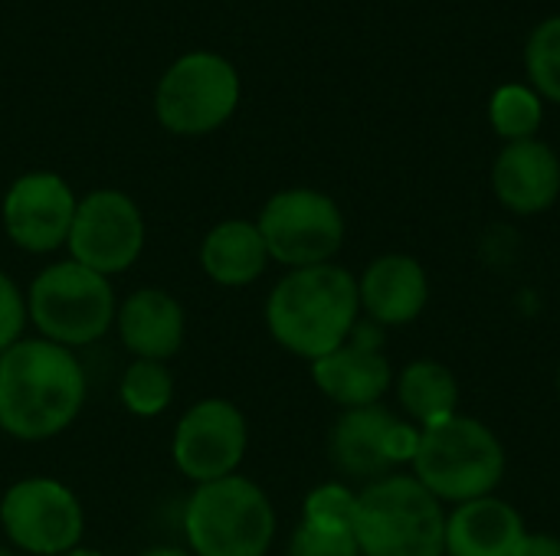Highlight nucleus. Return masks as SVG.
Segmentation results:
<instances>
[{
	"mask_svg": "<svg viewBox=\"0 0 560 556\" xmlns=\"http://www.w3.org/2000/svg\"><path fill=\"white\" fill-rule=\"evenodd\" d=\"M30 318L52 344H92L115 318V295L105 275L79 262H56L30 285Z\"/></svg>",
	"mask_w": 560,
	"mask_h": 556,
	"instance_id": "obj_6",
	"label": "nucleus"
},
{
	"mask_svg": "<svg viewBox=\"0 0 560 556\" xmlns=\"http://www.w3.org/2000/svg\"><path fill=\"white\" fill-rule=\"evenodd\" d=\"M351 531L361 556H446L440 498L407 475H387L358 495Z\"/></svg>",
	"mask_w": 560,
	"mask_h": 556,
	"instance_id": "obj_3",
	"label": "nucleus"
},
{
	"mask_svg": "<svg viewBox=\"0 0 560 556\" xmlns=\"http://www.w3.org/2000/svg\"><path fill=\"white\" fill-rule=\"evenodd\" d=\"M240 102L236 69L213 52L177 59L158 85V118L174 134H207L220 128Z\"/></svg>",
	"mask_w": 560,
	"mask_h": 556,
	"instance_id": "obj_7",
	"label": "nucleus"
},
{
	"mask_svg": "<svg viewBox=\"0 0 560 556\" xmlns=\"http://www.w3.org/2000/svg\"><path fill=\"white\" fill-rule=\"evenodd\" d=\"M256 226L269 259L292 269L325 265L345 242V220L335 200L305 187L276 193Z\"/></svg>",
	"mask_w": 560,
	"mask_h": 556,
	"instance_id": "obj_8",
	"label": "nucleus"
},
{
	"mask_svg": "<svg viewBox=\"0 0 560 556\" xmlns=\"http://www.w3.org/2000/svg\"><path fill=\"white\" fill-rule=\"evenodd\" d=\"M417 482L443 501H476L495 492L505 475L502 442L472 416H453L423 429L413 456Z\"/></svg>",
	"mask_w": 560,
	"mask_h": 556,
	"instance_id": "obj_4",
	"label": "nucleus"
},
{
	"mask_svg": "<svg viewBox=\"0 0 560 556\" xmlns=\"http://www.w3.org/2000/svg\"><path fill=\"white\" fill-rule=\"evenodd\" d=\"M420 436L423 429H413L410 423H394L390 433H387V459L390 465H400V462H413L417 449H420Z\"/></svg>",
	"mask_w": 560,
	"mask_h": 556,
	"instance_id": "obj_27",
	"label": "nucleus"
},
{
	"mask_svg": "<svg viewBox=\"0 0 560 556\" xmlns=\"http://www.w3.org/2000/svg\"><path fill=\"white\" fill-rule=\"evenodd\" d=\"M525 534L522 514L486 495L446 518V556H515Z\"/></svg>",
	"mask_w": 560,
	"mask_h": 556,
	"instance_id": "obj_16",
	"label": "nucleus"
},
{
	"mask_svg": "<svg viewBox=\"0 0 560 556\" xmlns=\"http://www.w3.org/2000/svg\"><path fill=\"white\" fill-rule=\"evenodd\" d=\"M515 556H560V541L551 534H525Z\"/></svg>",
	"mask_w": 560,
	"mask_h": 556,
	"instance_id": "obj_28",
	"label": "nucleus"
},
{
	"mask_svg": "<svg viewBox=\"0 0 560 556\" xmlns=\"http://www.w3.org/2000/svg\"><path fill=\"white\" fill-rule=\"evenodd\" d=\"M85 374L69 347L16 341L0 354V429L39 442L62 433L82 410Z\"/></svg>",
	"mask_w": 560,
	"mask_h": 556,
	"instance_id": "obj_1",
	"label": "nucleus"
},
{
	"mask_svg": "<svg viewBox=\"0 0 560 556\" xmlns=\"http://www.w3.org/2000/svg\"><path fill=\"white\" fill-rule=\"evenodd\" d=\"M66 242L72 249V262L108 279L138 259L144 246V223L131 197L118 190H95L75 206Z\"/></svg>",
	"mask_w": 560,
	"mask_h": 556,
	"instance_id": "obj_10",
	"label": "nucleus"
},
{
	"mask_svg": "<svg viewBox=\"0 0 560 556\" xmlns=\"http://www.w3.org/2000/svg\"><path fill=\"white\" fill-rule=\"evenodd\" d=\"M489 115H492L495 131L502 138H509V144L512 141H528L541 125V98L528 85H502L492 95Z\"/></svg>",
	"mask_w": 560,
	"mask_h": 556,
	"instance_id": "obj_21",
	"label": "nucleus"
},
{
	"mask_svg": "<svg viewBox=\"0 0 560 556\" xmlns=\"http://www.w3.org/2000/svg\"><path fill=\"white\" fill-rule=\"evenodd\" d=\"M0 524L20 551L62 556L79 547L85 521L75 495L66 485L52 478H26L3 495Z\"/></svg>",
	"mask_w": 560,
	"mask_h": 556,
	"instance_id": "obj_9",
	"label": "nucleus"
},
{
	"mask_svg": "<svg viewBox=\"0 0 560 556\" xmlns=\"http://www.w3.org/2000/svg\"><path fill=\"white\" fill-rule=\"evenodd\" d=\"M184 534L197 556H266L276 511L259 485L226 475L194 492L184 508Z\"/></svg>",
	"mask_w": 560,
	"mask_h": 556,
	"instance_id": "obj_5",
	"label": "nucleus"
},
{
	"mask_svg": "<svg viewBox=\"0 0 560 556\" xmlns=\"http://www.w3.org/2000/svg\"><path fill=\"white\" fill-rule=\"evenodd\" d=\"M312 377L325 397L348 410L377 406L390 387V364L381 354L377 324H354L351 338L338 351L315 360Z\"/></svg>",
	"mask_w": 560,
	"mask_h": 556,
	"instance_id": "obj_13",
	"label": "nucleus"
},
{
	"mask_svg": "<svg viewBox=\"0 0 560 556\" xmlns=\"http://www.w3.org/2000/svg\"><path fill=\"white\" fill-rule=\"evenodd\" d=\"M144 556H194V554H184V551H177V547H158V551H148Z\"/></svg>",
	"mask_w": 560,
	"mask_h": 556,
	"instance_id": "obj_29",
	"label": "nucleus"
},
{
	"mask_svg": "<svg viewBox=\"0 0 560 556\" xmlns=\"http://www.w3.org/2000/svg\"><path fill=\"white\" fill-rule=\"evenodd\" d=\"M358 495H351L345 485H322L305 498V521L318 528H345L354 524Z\"/></svg>",
	"mask_w": 560,
	"mask_h": 556,
	"instance_id": "obj_24",
	"label": "nucleus"
},
{
	"mask_svg": "<svg viewBox=\"0 0 560 556\" xmlns=\"http://www.w3.org/2000/svg\"><path fill=\"white\" fill-rule=\"evenodd\" d=\"M358 298L374 324H410L430 298L427 272L413 256H381L361 275Z\"/></svg>",
	"mask_w": 560,
	"mask_h": 556,
	"instance_id": "obj_15",
	"label": "nucleus"
},
{
	"mask_svg": "<svg viewBox=\"0 0 560 556\" xmlns=\"http://www.w3.org/2000/svg\"><path fill=\"white\" fill-rule=\"evenodd\" d=\"M397 419L381 406L348 410L331 433V462L351 478L381 482L394 465L387 459V433Z\"/></svg>",
	"mask_w": 560,
	"mask_h": 556,
	"instance_id": "obj_18",
	"label": "nucleus"
},
{
	"mask_svg": "<svg viewBox=\"0 0 560 556\" xmlns=\"http://www.w3.org/2000/svg\"><path fill=\"white\" fill-rule=\"evenodd\" d=\"M121 344L138 354V360H167L184 344V308L174 295L161 288L135 292L118 311Z\"/></svg>",
	"mask_w": 560,
	"mask_h": 556,
	"instance_id": "obj_17",
	"label": "nucleus"
},
{
	"mask_svg": "<svg viewBox=\"0 0 560 556\" xmlns=\"http://www.w3.org/2000/svg\"><path fill=\"white\" fill-rule=\"evenodd\" d=\"M492 184L499 200L522 216L548 210L560 193V161L545 141H512L495 167Z\"/></svg>",
	"mask_w": 560,
	"mask_h": 556,
	"instance_id": "obj_14",
	"label": "nucleus"
},
{
	"mask_svg": "<svg viewBox=\"0 0 560 556\" xmlns=\"http://www.w3.org/2000/svg\"><path fill=\"white\" fill-rule=\"evenodd\" d=\"M289 556H361L354 531L345 528H318L302 521L299 531L292 534Z\"/></svg>",
	"mask_w": 560,
	"mask_h": 556,
	"instance_id": "obj_25",
	"label": "nucleus"
},
{
	"mask_svg": "<svg viewBox=\"0 0 560 556\" xmlns=\"http://www.w3.org/2000/svg\"><path fill=\"white\" fill-rule=\"evenodd\" d=\"M174 397V380L158 360H135L121 377V403L138 416H158Z\"/></svg>",
	"mask_w": 560,
	"mask_h": 556,
	"instance_id": "obj_22",
	"label": "nucleus"
},
{
	"mask_svg": "<svg viewBox=\"0 0 560 556\" xmlns=\"http://www.w3.org/2000/svg\"><path fill=\"white\" fill-rule=\"evenodd\" d=\"M62 556H105V554H95V551H79V547H75V551H69V554H62Z\"/></svg>",
	"mask_w": 560,
	"mask_h": 556,
	"instance_id": "obj_30",
	"label": "nucleus"
},
{
	"mask_svg": "<svg viewBox=\"0 0 560 556\" xmlns=\"http://www.w3.org/2000/svg\"><path fill=\"white\" fill-rule=\"evenodd\" d=\"M400 403L417 423H423V429H430L456 416L459 383L443 364L417 360L400 377Z\"/></svg>",
	"mask_w": 560,
	"mask_h": 556,
	"instance_id": "obj_20",
	"label": "nucleus"
},
{
	"mask_svg": "<svg viewBox=\"0 0 560 556\" xmlns=\"http://www.w3.org/2000/svg\"><path fill=\"white\" fill-rule=\"evenodd\" d=\"M525 62H528V75L535 82V92L560 102V16L545 20L525 49Z\"/></svg>",
	"mask_w": 560,
	"mask_h": 556,
	"instance_id": "obj_23",
	"label": "nucleus"
},
{
	"mask_svg": "<svg viewBox=\"0 0 560 556\" xmlns=\"http://www.w3.org/2000/svg\"><path fill=\"white\" fill-rule=\"evenodd\" d=\"M266 262L269 252L259 236V226L243 220L220 223L200 246V265L220 285H249L262 275Z\"/></svg>",
	"mask_w": 560,
	"mask_h": 556,
	"instance_id": "obj_19",
	"label": "nucleus"
},
{
	"mask_svg": "<svg viewBox=\"0 0 560 556\" xmlns=\"http://www.w3.org/2000/svg\"><path fill=\"white\" fill-rule=\"evenodd\" d=\"M75 197L56 174L20 177L3 200V226L26 252H52L69 239L75 220Z\"/></svg>",
	"mask_w": 560,
	"mask_h": 556,
	"instance_id": "obj_12",
	"label": "nucleus"
},
{
	"mask_svg": "<svg viewBox=\"0 0 560 556\" xmlns=\"http://www.w3.org/2000/svg\"><path fill=\"white\" fill-rule=\"evenodd\" d=\"M246 452V419L226 400L197 403L174 433V462L197 485L236 472Z\"/></svg>",
	"mask_w": 560,
	"mask_h": 556,
	"instance_id": "obj_11",
	"label": "nucleus"
},
{
	"mask_svg": "<svg viewBox=\"0 0 560 556\" xmlns=\"http://www.w3.org/2000/svg\"><path fill=\"white\" fill-rule=\"evenodd\" d=\"M23 324H26V305H23V295L20 288L0 272V354L10 351L20 334H23Z\"/></svg>",
	"mask_w": 560,
	"mask_h": 556,
	"instance_id": "obj_26",
	"label": "nucleus"
},
{
	"mask_svg": "<svg viewBox=\"0 0 560 556\" xmlns=\"http://www.w3.org/2000/svg\"><path fill=\"white\" fill-rule=\"evenodd\" d=\"M0 556H13V554H7V551H3V547H0Z\"/></svg>",
	"mask_w": 560,
	"mask_h": 556,
	"instance_id": "obj_31",
	"label": "nucleus"
},
{
	"mask_svg": "<svg viewBox=\"0 0 560 556\" xmlns=\"http://www.w3.org/2000/svg\"><path fill=\"white\" fill-rule=\"evenodd\" d=\"M358 282L341 265L292 269L269 295L266 321L272 338L308 360L338 351L358 324Z\"/></svg>",
	"mask_w": 560,
	"mask_h": 556,
	"instance_id": "obj_2",
	"label": "nucleus"
}]
</instances>
